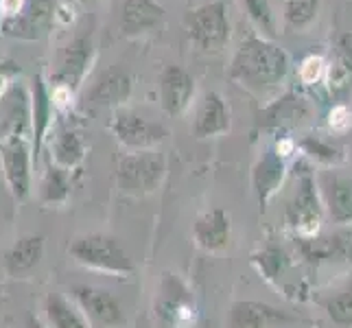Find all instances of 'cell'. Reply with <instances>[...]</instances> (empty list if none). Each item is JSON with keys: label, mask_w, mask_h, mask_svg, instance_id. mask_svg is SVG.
I'll return each mask as SVG.
<instances>
[{"label": "cell", "mask_w": 352, "mask_h": 328, "mask_svg": "<svg viewBox=\"0 0 352 328\" xmlns=\"http://www.w3.org/2000/svg\"><path fill=\"white\" fill-rule=\"evenodd\" d=\"M322 217H324V206L318 190H315V182L309 175L302 177L296 197L289 201L285 210L287 226L291 230H296L300 237H309L313 232H318Z\"/></svg>", "instance_id": "9c48e42d"}, {"label": "cell", "mask_w": 352, "mask_h": 328, "mask_svg": "<svg viewBox=\"0 0 352 328\" xmlns=\"http://www.w3.org/2000/svg\"><path fill=\"white\" fill-rule=\"evenodd\" d=\"M3 300H5V296H3V287H0V309H3Z\"/></svg>", "instance_id": "4dcf8cb0"}, {"label": "cell", "mask_w": 352, "mask_h": 328, "mask_svg": "<svg viewBox=\"0 0 352 328\" xmlns=\"http://www.w3.org/2000/svg\"><path fill=\"white\" fill-rule=\"evenodd\" d=\"M186 29L190 40L201 51H217L228 38V20L221 3H210L190 11L186 18Z\"/></svg>", "instance_id": "30bf717a"}, {"label": "cell", "mask_w": 352, "mask_h": 328, "mask_svg": "<svg viewBox=\"0 0 352 328\" xmlns=\"http://www.w3.org/2000/svg\"><path fill=\"white\" fill-rule=\"evenodd\" d=\"M55 0H24L16 16L3 22V31L18 40H40L55 22Z\"/></svg>", "instance_id": "ba28073f"}, {"label": "cell", "mask_w": 352, "mask_h": 328, "mask_svg": "<svg viewBox=\"0 0 352 328\" xmlns=\"http://www.w3.org/2000/svg\"><path fill=\"white\" fill-rule=\"evenodd\" d=\"M131 75L125 68L112 66L92 83L88 90V101L96 107H123L131 96Z\"/></svg>", "instance_id": "2e32d148"}, {"label": "cell", "mask_w": 352, "mask_h": 328, "mask_svg": "<svg viewBox=\"0 0 352 328\" xmlns=\"http://www.w3.org/2000/svg\"><path fill=\"white\" fill-rule=\"evenodd\" d=\"M31 129V94L27 88H9L0 101V142L11 136H27ZM29 138V136H27Z\"/></svg>", "instance_id": "5bb4252c"}, {"label": "cell", "mask_w": 352, "mask_h": 328, "mask_svg": "<svg viewBox=\"0 0 352 328\" xmlns=\"http://www.w3.org/2000/svg\"><path fill=\"white\" fill-rule=\"evenodd\" d=\"M252 263L263 274L265 281L274 283L276 278H280L287 272L289 256H287V254L280 248H265L261 252H254L252 254Z\"/></svg>", "instance_id": "4316f807"}, {"label": "cell", "mask_w": 352, "mask_h": 328, "mask_svg": "<svg viewBox=\"0 0 352 328\" xmlns=\"http://www.w3.org/2000/svg\"><path fill=\"white\" fill-rule=\"evenodd\" d=\"M44 237L24 234L5 254V272L11 278H24L31 274L44 259Z\"/></svg>", "instance_id": "44dd1931"}, {"label": "cell", "mask_w": 352, "mask_h": 328, "mask_svg": "<svg viewBox=\"0 0 352 328\" xmlns=\"http://www.w3.org/2000/svg\"><path fill=\"white\" fill-rule=\"evenodd\" d=\"M110 129L118 144H123L129 151L155 149L168 136V129L162 123L149 120L140 116L138 112H133V109H125V107H118L114 112L110 120Z\"/></svg>", "instance_id": "277c9868"}, {"label": "cell", "mask_w": 352, "mask_h": 328, "mask_svg": "<svg viewBox=\"0 0 352 328\" xmlns=\"http://www.w3.org/2000/svg\"><path fill=\"white\" fill-rule=\"evenodd\" d=\"M0 164L9 193L18 201H27L31 195L33 151L27 136H11L0 142Z\"/></svg>", "instance_id": "5b68a950"}, {"label": "cell", "mask_w": 352, "mask_h": 328, "mask_svg": "<svg viewBox=\"0 0 352 328\" xmlns=\"http://www.w3.org/2000/svg\"><path fill=\"white\" fill-rule=\"evenodd\" d=\"M155 318L166 326H179L195 318V298L177 274H162L153 302Z\"/></svg>", "instance_id": "52a82bcc"}, {"label": "cell", "mask_w": 352, "mask_h": 328, "mask_svg": "<svg viewBox=\"0 0 352 328\" xmlns=\"http://www.w3.org/2000/svg\"><path fill=\"white\" fill-rule=\"evenodd\" d=\"M166 175V155L157 149L131 151L118 160L116 186L127 197H147L160 188Z\"/></svg>", "instance_id": "7a4b0ae2"}, {"label": "cell", "mask_w": 352, "mask_h": 328, "mask_svg": "<svg viewBox=\"0 0 352 328\" xmlns=\"http://www.w3.org/2000/svg\"><path fill=\"white\" fill-rule=\"evenodd\" d=\"M320 72H322V59L320 57H309L305 66H302V77H305V81L313 83L315 79L320 77Z\"/></svg>", "instance_id": "f1b7e54d"}, {"label": "cell", "mask_w": 352, "mask_h": 328, "mask_svg": "<svg viewBox=\"0 0 352 328\" xmlns=\"http://www.w3.org/2000/svg\"><path fill=\"white\" fill-rule=\"evenodd\" d=\"M280 64L276 53L261 46L258 42H250L241 48L239 57L234 59V77L252 83H267L278 77Z\"/></svg>", "instance_id": "9a60e30c"}, {"label": "cell", "mask_w": 352, "mask_h": 328, "mask_svg": "<svg viewBox=\"0 0 352 328\" xmlns=\"http://www.w3.org/2000/svg\"><path fill=\"white\" fill-rule=\"evenodd\" d=\"M296 243L302 256L311 263L352 259V232H337L331 237H298Z\"/></svg>", "instance_id": "ffe728a7"}, {"label": "cell", "mask_w": 352, "mask_h": 328, "mask_svg": "<svg viewBox=\"0 0 352 328\" xmlns=\"http://www.w3.org/2000/svg\"><path fill=\"white\" fill-rule=\"evenodd\" d=\"M44 315L48 328H92L81 309L62 294H48L44 298Z\"/></svg>", "instance_id": "d4e9b609"}, {"label": "cell", "mask_w": 352, "mask_h": 328, "mask_svg": "<svg viewBox=\"0 0 352 328\" xmlns=\"http://www.w3.org/2000/svg\"><path fill=\"white\" fill-rule=\"evenodd\" d=\"M31 83H33L31 86V129H33L31 151H33V162H38L44 138H46L48 129H51L53 101H51V92H48L42 75H35Z\"/></svg>", "instance_id": "ac0fdd59"}, {"label": "cell", "mask_w": 352, "mask_h": 328, "mask_svg": "<svg viewBox=\"0 0 352 328\" xmlns=\"http://www.w3.org/2000/svg\"><path fill=\"white\" fill-rule=\"evenodd\" d=\"M157 90H160V105L168 116H177L190 105L192 94H195V79L190 72L182 66L168 64L160 72L157 79Z\"/></svg>", "instance_id": "7c38bea8"}, {"label": "cell", "mask_w": 352, "mask_h": 328, "mask_svg": "<svg viewBox=\"0 0 352 328\" xmlns=\"http://www.w3.org/2000/svg\"><path fill=\"white\" fill-rule=\"evenodd\" d=\"M51 164L72 171L86 160V142L75 129H57L55 136H51Z\"/></svg>", "instance_id": "cb8c5ba5"}, {"label": "cell", "mask_w": 352, "mask_h": 328, "mask_svg": "<svg viewBox=\"0 0 352 328\" xmlns=\"http://www.w3.org/2000/svg\"><path fill=\"white\" fill-rule=\"evenodd\" d=\"M164 20V7L157 0H125L120 9V33L127 38L149 33Z\"/></svg>", "instance_id": "d6986e66"}, {"label": "cell", "mask_w": 352, "mask_h": 328, "mask_svg": "<svg viewBox=\"0 0 352 328\" xmlns=\"http://www.w3.org/2000/svg\"><path fill=\"white\" fill-rule=\"evenodd\" d=\"M324 311L337 326L350 328L352 326V287L339 291V294L326 300Z\"/></svg>", "instance_id": "83f0119b"}, {"label": "cell", "mask_w": 352, "mask_h": 328, "mask_svg": "<svg viewBox=\"0 0 352 328\" xmlns=\"http://www.w3.org/2000/svg\"><path fill=\"white\" fill-rule=\"evenodd\" d=\"M230 129V109L226 101L217 92L204 94L197 105L195 120H192V131L197 138H212L226 133Z\"/></svg>", "instance_id": "7402d4cb"}, {"label": "cell", "mask_w": 352, "mask_h": 328, "mask_svg": "<svg viewBox=\"0 0 352 328\" xmlns=\"http://www.w3.org/2000/svg\"><path fill=\"white\" fill-rule=\"evenodd\" d=\"M94 55H96V46L92 33H81L77 38H72L55 55L51 81L55 86L64 88L66 92L75 94L88 75V70L94 62Z\"/></svg>", "instance_id": "3957f363"}, {"label": "cell", "mask_w": 352, "mask_h": 328, "mask_svg": "<svg viewBox=\"0 0 352 328\" xmlns=\"http://www.w3.org/2000/svg\"><path fill=\"white\" fill-rule=\"evenodd\" d=\"M322 206L335 223H352V177L348 175H324L320 179Z\"/></svg>", "instance_id": "e0dca14e"}, {"label": "cell", "mask_w": 352, "mask_h": 328, "mask_svg": "<svg viewBox=\"0 0 352 328\" xmlns=\"http://www.w3.org/2000/svg\"><path fill=\"white\" fill-rule=\"evenodd\" d=\"M27 328H48V326H46L42 320L35 318L33 313H29V315H27Z\"/></svg>", "instance_id": "f546056e"}, {"label": "cell", "mask_w": 352, "mask_h": 328, "mask_svg": "<svg viewBox=\"0 0 352 328\" xmlns=\"http://www.w3.org/2000/svg\"><path fill=\"white\" fill-rule=\"evenodd\" d=\"M72 193V179H70V171L57 166V164H48V168L42 175L40 182V190H38V199L42 206H64L70 199Z\"/></svg>", "instance_id": "484cf974"}, {"label": "cell", "mask_w": 352, "mask_h": 328, "mask_svg": "<svg viewBox=\"0 0 352 328\" xmlns=\"http://www.w3.org/2000/svg\"><path fill=\"white\" fill-rule=\"evenodd\" d=\"M230 328H291L296 318L291 313L258 300H236L230 307Z\"/></svg>", "instance_id": "8fae6325"}, {"label": "cell", "mask_w": 352, "mask_h": 328, "mask_svg": "<svg viewBox=\"0 0 352 328\" xmlns=\"http://www.w3.org/2000/svg\"><path fill=\"white\" fill-rule=\"evenodd\" d=\"M283 177H285V162L276 151L263 155L261 162L254 166L252 182H254V193H256L261 208H265L267 201L276 195V190L283 184Z\"/></svg>", "instance_id": "603a6c76"}, {"label": "cell", "mask_w": 352, "mask_h": 328, "mask_svg": "<svg viewBox=\"0 0 352 328\" xmlns=\"http://www.w3.org/2000/svg\"><path fill=\"white\" fill-rule=\"evenodd\" d=\"M79 3H83V5H90V3H96V0H79Z\"/></svg>", "instance_id": "1f68e13d"}, {"label": "cell", "mask_w": 352, "mask_h": 328, "mask_svg": "<svg viewBox=\"0 0 352 328\" xmlns=\"http://www.w3.org/2000/svg\"><path fill=\"white\" fill-rule=\"evenodd\" d=\"M232 219L223 208H210L201 212L192 223V241L208 254H219L230 245Z\"/></svg>", "instance_id": "4fadbf2b"}, {"label": "cell", "mask_w": 352, "mask_h": 328, "mask_svg": "<svg viewBox=\"0 0 352 328\" xmlns=\"http://www.w3.org/2000/svg\"><path fill=\"white\" fill-rule=\"evenodd\" d=\"M68 254L86 270L101 272L114 278H129L136 272V265H133L125 248L114 237L103 232L83 234L70 241Z\"/></svg>", "instance_id": "6da1fadb"}, {"label": "cell", "mask_w": 352, "mask_h": 328, "mask_svg": "<svg viewBox=\"0 0 352 328\" xmlns=\"http://www.w3.org/2000/svg\"><path fill=\"white\" fill-rule=\"evenodd\" d=\"M70 298L86 315L90 326L94 324L99 328H120L127 322L120 300L107 289L92 285H75L70 289Z\"/></svg>", "instance_id": "8992f818"}]
</instances>
